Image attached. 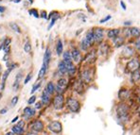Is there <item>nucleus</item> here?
Listing matches in <instances>:
<instances>
[{"label":"nucleus","instance_id":"1","mask_svg":"<svg viewBox=\"0 0 140 135\" xmlns=\"http://www.w3.org/2000/svg\"><path fill=\"white\" fill-rule=\"evenodd\" d=\"M132 106L130 102L118 101L115 106V115L116 121L122 125L126 126L128 123L131 122L132 119Z\"/></svg>","mask_w":140,"mask_h":135},{"label":"nucleus","instance_id":"2","mask_svg":"<svg viewBox=\"0 0 140 135\" xmlns=\"http://www.w3.org/2000/svg\"><path fill=\"white\" fill-rule=\"evenodd\" d=\"M81 69L79 70V78L81 80V81L87 86L94 84L96 80V67L95 65H81Z\"/></svg>","mask_w":140,"mask_h":135},{"label":"nucleus","instance_id":"3","mask_svg":"<svg viewBox=\"0 0 140 135\" xmlns=\"http://www.w3.org/2000/svg\"><path fill=\"white\" fill-rule=\"evenodd\" d=\"M81 102L75 96H68L65 100V107L71 114H79L81 110Z\"/></svg>","mask_w":140,"mask_h":135},{"label":"nucleus","instance_id":"4","mask_svg":"<svg viewBox=\"0 0 140 135\" xmlns=\"http://www.w3.org/2000/svg\"><path fill=\"white\" fill-rule=\"evenodd\" d=\"M98 59V49H97V46H95L83 54V59H82V64H81L94 66L95 64H97Z\"/></svg>","mask_w":140,"mask_h":135},{"label":"nucleus","instance_id":"5","mask_svg":"<svg viewBox=\"0 0 140 135\" xmlns=\"http://www.w3.org/2000/svg\"><path fill=\"white\" fill-rule=\"evenodd\" d=\"M140 69V58L139 56L137 55L135 57H133L132 59L128 60L127 62H125L124 65V71L126 74H131L132 72L139 70Z\"/></svg>","mask_w":140,"mask_h":135},{"label":"nucleus","instance_id":"6","mask_svg":"<svg viewBox=\"0 0 140 135\" xmlns=\"http://www.w3.org/2000/svg\"><path fill=\"white\" fill-rule=\"evenodd\" d=\"M138 55L137 51L134 49V47L132 46V44H125L122 48H121V52H120V57L123 60H125L127 62L128 60L132 59L133 57Z\"/></svg>","mask_w":140,"mask_h":135},{"label":"nucleus","instance_id":"7","mask_svg":"<svg viewBox=\"0 0 140 135\" xmlns=\"http://www.w3.org/2000/svg\"><path fill=\"white\" fill-rule=\"evenodd\" d=\"M94 30V39H95V46H98L106 41V31L101 26H95Z\"/></svg>","mask_w":140,"mask_h":135},{"label":"nucleus","instance_id":"8","mask_svg":"<svg viewBox=\"0 0 140 135\" xmlns=\"http://www.w3.org/2000/svg\"><path fill=\"white\" fill-rule=\"evenodd\" d=\"M97 49H98V58H104V59H106L109 57V55L111 54V51L113 50L114 48L112 46V44H111V42L109 44V41H105V42H103L101 44H99L97 46Z\"/></svg>","mask_w":140,"mask_h":135},{"label":"nucleus","instance_id":"9","mask_svg":"<svg viewBox=\"0 0 140 135\" xmlns=\"http://www.w3.org/2000/svg\"><path fill=\"white\" fill-rule=\"evenodd\" d=\"M117 99L121 102H130L132 100V89L128 86H122L117 92Z\"/></svg>","mask_w":140,"mask_h":135},{"label":"nucleus","instance_id":"10","mask_svg":"<svg viewBox=\"0 0 140 135\" xmlns=\"http://www.w3.org/2000/svg\"><path fill=\"white\" fill-rule=\"evenodd\" d=\"M65 100L64 94H56L52 98V106L55 110H62L65 107Z\"/></svg>","mask_w":140,"mask_h":135},{"label":"nucleus","instance_id":"11","mask_svg":"<svg viewBox=\"0 0 140 135\" xmlns=\"http://www.w3.org/2000/svg\"><path fill=\"white\" fill-rule=\"evenodd\" d=\"M55 84V93L58 94H64V93H65V91H66V89L68 87L69 82H68V80L66 78L61 76L56 81Z\"/></svg>","mask_w":140,"mask_h":135},{"label":"nucleus","instance_id":"12","mask_svg":"<svg viewBox=\"0 0 140 135\" xmlns=\"http://www.w3.org/2000/svg\"><path fill=\"white\" fill-rule=\"evenodd\" d=\"M72 90L74 93H76L79 96H83L86 92V85L81 81L80 78H74L72 83Z\"/></svg>","mask_w":140,"mask_h":135},{"label":"nucleus","instance_id":"13","mask_svg":"<svg viewBox=\"0 0 140 135\" xmlns=\"http://www.w3.org/2000/svg\"><path fill=\"white\" fill-rule=\"evenodd\" d=\"M71 55H72V60L73 62H75V64L80 65L82 64V59H83V53L82 51L80 49L79 46H73L70 49Z\"/></svg>","mask_w":140,"mask_h":135},{"label":"nucleus","instance_id":"14","mask_svg":"<svg viewBox=\"0 0 140 135\" xmlns=\"http://www.w3.org/2000/svg\"><path fill=\"white\" fill-rule=\"evenodd\" d=\"M47 128L48 130L54 134H61L63 132V124L58 120H53L49 122Z\"/></svg>","mask_w":140,"mask_h":135},{"label":"nucleus","instance_id":"15","mask_svg":"<svg viewBox=\"0 0 140 135\" xmlns=\"http://www.w3.org/2000/svg\"><path fill=\"white\" fill-rule=\"evenodd\" d=\"M30 131H34V132H37V133H41L45 130V124L42 120L40 119H36L32 121V123L30 124Z\"/></svg>","mask_w":140,"mask_h":135},{"label":"nucleus","instance_id":"16","mask_svg":"<svg viewBox=\"0 0 140 135\" xmlns=\"http://www.w3.org/2000/svg\"><path fill=\"white\" fill-rule=\"evenodd\" d=\"M122 28H109L106 30V40L107 41H113L114 39L121 35Z\"/></svg>","mask_w":140,"mask_h":135},{"label":"nucleus","instance_id":"17","mask_svg":"<svg viewBox=\"0 0 140 135\" xmlns=\"http://www.w3.org/2000/svg\"><path fill=\"white\" fill-rule=\"evenodd\" d=\"M111 44L114 49H118V48H122V47L127 44V40L124 38L122 35H120L118 37L114 39L113 41H111Z\"/></svg>","mask_w":140,"mask_h":135},{"label":"nucleus","instance_id":"18","mask_svg":"<svg viewBox=\"0 0 140 135\" xmlns=\"http://www.w3.org/2000/svg\"><path fill=\"white\" fill-rule=\"evenodd\" d=\"M129 82L132 86H139L140 85V69L132 72L129 75Z\"/></svg>","mask_w":140,"mask_h":135},{"label":"nucleus","instance_id":"19","mask_svg":"<svg viewBox=\"0 0 140 135\" xmlns=\"http://www.w3.org/2000/svg\"><path fill=\"white\" fill-rule=\"evenodd\" d=\"M35 114H36V109L30 106L26 107L23 110V117L25 118V120H30V119L33 118Z\"/></svg>","mask_w":140,"mask_h":135},{"label":"nucleus","instance_id":"20","mask_svg":"<svg viewBox=\"0 0 140 135\" xmlns=\"http://www.w3.org/2000/svg\"><path fill=\"white\" fill-rule=\"evenodd\" d=\"M52 98H53V96H51L50 94L47 92L46 89H44V91L41 94V101L44 104V106H49L52 102Z\"/></svg>","mask_w":140,"mask_h":135},{"label":"nucleus","instance_id":"21","mask_svg":"<svg viewBox=\"0 0 140 135\" xmlns=\"http://www.w3.org/2000/svg\"><path fill=\"white\" fill-rule=\"evenodd\" d=\"M79 47H80V49H81L82 52L86 53L87 51H89L91 48H93V47H95V46H93L87 41V39L85 38V37H83V38H81V42L79 44Z\"/></svg>","mask_w":140,"mask_h":135},{"label":"nucleus","instance_id":"22","mask_svg":"<svg viewBox=\"0 0 140 135\" xmlns=\"http://www.w3.org/2000/svg\"><path fill=\"white\" fill-rule=\"evenodd\" d=\"M57 70H58V73H59V75L61 76H64L65 75H67V68H66L65 62H64L63 60L59 62Z\"/></svg>","mask_w":140,"mask_h":135},{"label":"nucleus","instance_id":"23","mask_svg":"<svg viewBox=\"0 0 140 135\" xmlns=\"http://www.w3.org/2000/svg\"><path fill=\"white\" fill-rule=\"evenodd\" d=\"M48 67H49V65H47V64L43 62L41 69H40V71L38 73V80H42L45 78V76L47 75V71H48Z\"/></svg>","mask_w":140,"mask_h":135},{"label":"nucleus","instance_id":"24","mask_svg":"<svg viewBox=\"0 0 140 135\" xmlns=\"http://www.w3.org/2000/svg\"><path fill=\"white\" fill-rule=\"evenodd\" d=\"M51 55H52V53H51L50 48H49V47H47V48H46V50H45V54H44L43 62L47 64V65H49V64H50V60H51Z\"/></svg>","mask_w":140,"mask_h":135},{"label":"nucleus","instance_id":"25","mask_svg":"<svg viewBox=\"0 0 140 135\" xmlns=\"http://www.w3.org/2000/svg\"><path fill=\"white\" fill-rule=\"evenodd\" d=\"M22 78H23V71H19L17 73L16 76H15V80H14V83H13V89H14V91H16L17 89L19 88Z\"/></svg>","mask_w":140,"mask_h":135},{"label":"nucleus","instance_id":"26","mask_svg":"<svg viewBox=\"0 0 140 135\" xmlns=\"http://www.w3.org/2000/svg\"><path fill=\"white\" fill-rule=\"evenodd\" d=\"M84 37L87 39V41H88V42H89L90 44L93 46H95V39H94V30H93V28L86 31Z\"/></svg>","mask_w":140,"mask_h":135},{"label":"nucleus","instance_id":"27","mask_svg":"<svg viewBox=\"0 0 140 135\" xmlns=\"http://www.w3.org/2000/svg\"><path fill=\"white\" fill-rule=\"evenodd\" d=\"M131 37L132 40H135V39L140 38V28L138 26H131Z\"/></svg>","mask_w":140,"mask_h":135},{"label":"nucleus","instance_id":"28","mask_svg":"<svg viewBox=\"0 0 140 135\" xmlns=\"http://www.w3.org/2000/svg\"><path fill=\"white\" fill-rule=\"evenodd\" d=\"M55 49H56V54H57V55L58 56L63 55V53H64V44H63V41H62L61 39H58V40H57Z\"/></svg>","mask_w":140,"mask_h":135},{"label":"nucleus","instance_id":"29","mask_svg":"<svg viewBox=\"0 0 140 135\" xmlns=\"http://www.w3.org/2000/svg\"><path fill=\"white\" fill-rule=\"evenodd\" d=\"M13 69L12 68H8L6 71L4 72V74H3V76H2V81H1V91H3L5 89V84H6V80L8 78L9 75H10V73L13 71Z\"/></svg>","mask_w":140,"mask_h":135},{"label":"nucleus","instance_id":"30","mask_svg":"<svg viewBox=\"0 0 140 135\" xmlns=\"http://www.w3.org/2000/svg\"><path fill=\"white\" fill-rule=\"evenodd\" d=\"M55 86L56 84L53 82V81H48L47 83V85H46V90H47L48 93L50 94L51 96H54L55 94Z\"/></svg>","mask_w":140,"mask_h":135},{"label":"nucleus","instance_id":"31","mask_svg":"<svg viewBox=\"0 0 140 135\" xmlns=\"http://www.w3.org/2000/svg\"><path fill=\"white\" fill-rule=\"evenodd\" d=\"M12 131H13L15 135H23L24 133H25V130H24V128L19 127L18 125L13 126V127L12 128Z\"/></svg>","mask_w":140,"mask_h":135},{"label":"nucleus","instance_id":"32","mask_svg":"<svg viewBox=\"0 0 140 135\" xmlns=\"http://www.w3.org/2000/svg\"><path fill=\"white\" fill-rule=\"evenodd\" d=\"M62 56H63V60H64V62H71V60H73L72 55H71L70 50L64 51V53H63V55Z\"/></svg>","mask_w":140,"mask_h":135},{"label":"nucleus","instance_id":"33","mask_svg":"<svg viewBox=\"0 0 140 135\" xmlns=\"http://www.w3.org/2000/svg\"><path fill=\"white\" fill-rule=\"evenodd\" d=\"M41 85H42V80H37V82L36 83H34V85L32 86V89H31V91H30V94H33L36 91H38L40 87H41Z\"/></svg>","mask_w":140,"mask_h":135},{"label":"nucleus","instance_id":"34","mask_svg":"<svg viewBox=\"0 0 140 135\" xmlns=\"http://www.w3.org/2000/svg\"><path fill=\"white\" fill-rule=\"evenodd\" d=\"M132 46L134 47V49L137 51V53H140V38L133 40V42H132Z\"/></svg>","mask_w":140,"mask_h":135},{"label":"nucleus","instance_id":"35","mask_svg":"<svg viewBox=\"0 0 140 135\" xmlns=\"http://www.w3.org/2000/svg\"><path fill=\"white\" fill-rule=\"evenodd\" d=\"M10 26H11V28L13 30V31H15L16 33H21V28H20V26L17 25L16 23H11L10 24Z\"/></svg>","mask_w":140,"mask_h":135},{"label":"nucleus","instance_id":"36","mask_svg":"<svg viewBox=\"0 0 140 135\" xmlns=\"http://www.w3.org/2000/svg\"><path fill=\"white\" fill-rule=\"evenodd\" d=\"M29 14L30 15H32L33 17L35 18H40V13L38 12V10H36V8H30L29 10Z\"/></svg>","mask_w":140,"mask_h":135},{"label":"nucleus","instance_id":"37","mask_svg":"<svg viewBox=\"0 0 140 135\" xmlns=\"http://www.w3.org/2000/svg\"><path fill=\"white\" fill-rule=\"evenodd\" d=\"M24 51L26 53H30L31 52V44L30 41H27L24 44Z\"/></svg>","mask_w":140,"mask_h":135},{"label":"nucleus","instance_id":"38","mask_svg":"<svg viewBox=\"0 0 140 135\" xmlns=\"http://www.w3.org/2000/svg\"><path fill=\"white\" fill-rule=\"evenodd\" d=\"M111 19H112V15H111V14H108V15H106L105 17H103L102 19L99 20V24H100V25L105 24V23H107L108 21H110Z\"/></svg>","mask_w":140,"mask_h":135},{"label":"nucleus","instance_id":"39","mask_svg":"<svg viewBox=\"0 0 140 135\" xmlns=\"http://www.w3.org/2000/svg\"><path fill=\"white\" fill-rule=\"evenodd\" d=\"M36 96L35 94H32L31 96L29 98V100H28V104L29 105H33V104H35L36 103Z\"/></svg>","mask_w":140,"mask_h":135},{"label":"nucleus","instance_id":"40","mask_svg":"<svg viewBox=\"0 0 140 135\" xmlns=\"http://www.w3.org/2000/svg\"><path fill=\"white\" fill-rule=\"evenodd\" d=\"M32 72H30L28 75H27V76H26V78H25V80H24V84H28L29 82L30 81V80L32 78Z\"/></svg>","mask_w":140,"mask_h":135},{"label":"nucleus","instance_id":"41","mask_svg":"<svg viewBox=\"0 0 140 135\" xmlns=\"http://www.w3.org/2000/svg\"><path fill=\"white\" fill-rule=\"evenodd\" d=\"M40 17L43 18V19H48V14H47V10H41V12H40Z\"/></svg>","mask_w":140,"mask_h":135},{"label":"nucleus","instance_id":"42","mask_svg":"<svg viewBox=\"0 0 140 135\" xmlns=\"http://www.w3.org/2000/svg\"><path fill=\"white\" fill-rule=\"evenodd\" d=\"M43 107H44V104L42 103V101L40 100V101L36 102L35 104H34V108L36 109V110H41Z\"/></svg>","mask_w":140,"mask_h":135},{"label":"nucleus","instance_id":"43","mask_svg":"<svg viewBox=\"0 0 140 135\" xmlns=\"http://www.w3.org/2000/svg\"><path fill=\"white\" fill-rule=\"evenodd\" d=\"M123 26H126V28H131V26H132V21H131V20H126V21H124Z\"/></svg>","mask_w":140,"mask_h":135},{"label":"nucleus","instance_id":"44","mask_svg":"<svg viewBox=\"0 0 140 135\" xmlns=\"http://www.w3.org/2000/svg\"><path fill=\"white\" fill-rule=\"evenodd\" d=\"M18 98H19L18 96H15L13 98V100H12V106H13V107H14V106L17 104V102H18Z\"/></svg>","mask_w":140,"mask_h":135},{"label":"nucleus","instance_id":"45","mask_svg":"<svg viewBox=\"0 0 140 135\" xmlns=\"http://www.w3.org/2000/svg\"><path fill=\"white\" fill-rule=\"evenodd\" d=\"M120 6H121V8H122L123 10H127V6H126V4H125V2H124L123 0L120 1Z\"/></svg>","mask_w":140,"mask_h":135},{"label":"nucleus","instance_id":"46","mask_svg":"<svg viewBox=\"0 0 140 135\" xmlns=\"http://www.w3.org/2000/svg\"><path fill=\"white\" fill-rule=\"evenodd\" d=\"M78 17H79V18H81L83 22H85L86 21V19H87V15H85V14H81V15L79 14V16Z\"/></svg>","mask_w":140,"mask_h":135},{"label":"nucleus","instance_id":"47","mask_svg":"<svg viewBox=\"0 0 140 135\" xmlns=\"http://www.w3.org/2000/svg\"><path fill=\"white\" fill-rule=\"evenodd\" d=\"M17 125H18L19 127H21V128H25V120H21V121H19Z\"/></svg>","mask_w":140,"mask_h":135},{"label":"nucleus","instance_id":"48","mask_svg":"<svg viewBox=\"0 0 140 135\" xmlns=\"http://www.w3.org/2000/svg\"><path fill=\"white\" fill-rule=\"evenodd\" d=\"M7 110H8V109H7V108H4V109L0 110V114H5L6 112H7Z\"/></svg>","mask_w":140,"mask_h":135},{"label":"nucleus","instance_id":"49","mask_svg":"<svg viewBox=\"0 0 140 135\" xmlns=\"http://www.w3.org/2000/svg\"><path fill=\"white\" fill-rule=\"evenodd\" d=\"M26 135H39V133H37V132H34V131H30V132H28Z\"/></svg>","mask_w":140,"mask_h":135},{"label":"nucleus","instance_id":"50","mask_svg":"<svg viewBox=\"0 0 140 135\" xmlns=\"http://www.w3.org/2000/svg\"><path fill=\"white\" fill-rule=\"evenodd\" d=\"M135 112H136V114H138V115H139V116H140V105H138V106H137V107H136Z\"/></svg>","mask_w":140,"mask_h":135},{"label":"nucleus","instance_id":"51","mask_svg":"<svg viewBox=\"0 0 140 135\" xmlns=\"http://www.w3.org/2000/svg\"><path fill=\"white\" fill-rule=\"evenodd\" d=\"M136 103H137V104H138V105H140V94H138V96H136Z\"/></svg>","mask_w":140,"mask_h":135},{"label":"nucleus","instance_id":"52","mask_svg":"<svg viewBox=\"0 0 140 135\" xmlns=\"http://www.w3.org/2000/svg\"><path fill=\"white\" fill-rule=\"evenodd\" d=\"M5 10H6V8L5 7H3V6H0V12H4Z\"/></svg>","mask_w":140,"mask_h":135},{"label":"nucleus","instance_id":"53","mask_svg":"<svg viewBox=\"0 0 140 135\" xmlns=\"http://www.w3.org/2000/svg\"><path fill=\"white\" fill-rule=\"evenodd\" d=\"M19 119V116H16V117H14V118L12 120V123H15V122H17V120Z\"/></svg>","mask_w":140,"mask_h":135},{"label":"nucleus","instance_id":"54","mask_svg":"<svg viewBox=\"0 0 140 135\" xmlns=\"http://www.w3.org/2000/svg\"><path fill=\"white\" fill-rule=\"evenodd\" d=\"M5 135H15V134L13 133V131H11V132H7V133H6Z\"/></svg>","mask_w":140,"mask_h":135},{"label":"nucleus","instance_id":"55","mask_svg":"<svg viewBox=\"0 0 140 135\" xmlns=\"http://www.w3.org/2000/svg\"><path fill=\"white\" fill-rule=\"evenodd\" d=\"M13 2H14V3H20L21 0H13Z\"/></svg>","mask_w":140,"mask_h":135},{"label":"nucleus","instance_id":"56","mask_svg":"<svg viewBox=\"0 0 140 135\" xmlns=\"http://www.w3.org/2000/svg\"><path fill=\"white\" fill-rule=\"evenodd\" d=\"M29 2H30V4H33V0H28Z\"/></svg>","mask_w":140,"mask_h":135},{"label":"nucleus","instance_id":"57","mask_svg":"<svg viewBox=\"0 0 140 135\" xmlns=\"http://www.w3.org/2000/svg\"><path fill=\"white\" fill-rule=\"evenodd\" d=\"M136 135H140V130H139V131H138V133H137Z\"/></svg>","mask_w":140,"mask_h":135},{"label":"nucleus","instance_id":"58","mask_svg":"<svg viewBox=\"0 0 140 135\" xmlns=\"http://www.w3.org/2000/svg\"><path fill=\"white\" fill-rule=\"evenodd\" d=\"M1 69H2V66H1V65H0V71H1Z\"/></svg>","mask_w":140,"mask_h":135},{"label":"nucleus","instance_id":"59","mask_svg":"<svg viewBox=\"0 0 140 135\" xmlns=\"http://www.w3.org/2000/svg\"><path fill=\"white\" fill-rule=\"evenodd\" d=\"M138 56H139V58H140V53H138Z\"/></svg>","mask_w":140,"mask_h":135},{"label":"nucleus","instance_id":"60","mask_svg":"<svg viewBox=\"0 0 140 135\" xmlns=\"http://www.w3.org/2000/svg\"><path fill=\"white\" fill-rule=\"evenodd\" d=\"M0 30H1V26H0Z\"/></svg>","mask_w":140,"mask_h":135}]
</instances>
